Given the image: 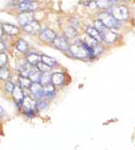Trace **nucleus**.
<instances>
[{
    "instance_id": "f257e3e1",
    "label": "nucleus",
    "mask_w": 135,
    "mask_h": 150,
    "mask_svg": "<svg viewBox=\"0 0 135 150\" xmlns=\"http://www.w3.org/2000/svg\"><path fill=\"white\" fill-rule=\"evenodd\" d=\"M69 51L73 57L79 59H87L94 57L92 48L82 40L76 41L71 45H69Z\"/></svg>"
},
{
    "instance_id": "f03ea898",
    "label": "nucleus",
    "mask_w": 135,
    "mask_h": 150,
    "mask_svg": "<svg viewBox=\"0 0 135 150\" xmlns=\"http://www.w3.org/2000/svg\"><path fill=\"white\" fill-rule=\"evenodd\" d=\"M117 21H124L129 18V9L126 6L118 5V6H112L108 8V12Z\"/></svg>"
},
{
    "instance_id": "7ed1b4c3",
    "label": "nucleus",
    "mask_w": 135,
    "mask_h": 150,
    "mask_svg": "<svg viewBox=\"0 0 135 150\" xmlns=\"http://www.w3.org/2000/svg\"><path fill=\"white\" fill-rule=\"evenodd\" d=\"M99 20L102 22V23L109 29L112 28H117L119 25V21L115 19L109 13H100L99 15Z\"/></svg>"
},
{
    "instance_id": "20e7f679",
    "label": "nucleus",
    "mask_w": 135,
    "mask_h": 150,
    "mask_svg": "<svg viewBox=\"0 0 135 150\" xmlns=\"http://www.w3.org/2000/svg\"><path fill=\"white\" fill-rule=\"evenodd\" d=\"M31 95L33 96L34 100H42L45 98V95L43 92V86L40 83H32L31 86L29 87Z\"/></svg>"
},
{
    "instance_id": "39448f33",
    "label": "nucleus",
    "mask_w": 135,
    "mask_h": 150,
    "mask_svg": "<svg viewBox=\"0 0 135 150\" xmlns=\"http://www.w3.org/2000/svg\"><path fill=\"white\" fill-rule=\"evenodd\" d=\"M23 28H24V31L27 33V34L36 35V34H39L40 32L41 26H40V23L38 21L32 20L31 22L27 23L25 25L23 26Z\"/></svg>"
},
{
    "instance_id": "423d86ee",
    "label": "nucleus",
    "mask_w": 135,
    "mask_h": 150,
    "mask_svg": "<svg viewBox=\"0 0 135 150\" xmlns=\"http://www.w3.org/2000/svg\"><path fill=\"white\" fill-rule=\"evenodd\" d=\"M39 8V4L34 1H26L18 4V11L19 12H33Z\"/></svg>"
},
{
    "instance_id": "0eeeda50",
    "label": "nucleus",
    "mask_w": 135,
    "mask_h": 150,
    "mask_svg": "<svg viewBox=\"0 0 135 150\" xmlns=\"http://www.w3.org/2000/svg\"><path fill=\"white\" fill-rule=\"evenodd\" d=\"M55 38H57L55 32L50 29V28H45V29L40 32V39L41 41L47 42V43H53Z\"/></svg>"
},
{
    "instance_id": "6e6552de",
    "label": "nucleus",
    "mask_w": 135,
    "mask_h": 150,
    "mask_svg": "<svg viewBox=\"0 0 135 150\" xmlns=\"http://www.w3.org/2000/svg\"><path fill=\"white\" fill-rule=\"evenodd\" d=\"M53 43L54 45V47L57 49L63 51V52H67L69 51V41L68 39L64 36H57V38L54 39V40L53 41Z\"/></svg>"
},
{
    "instance_id": "1a4fd4ad",
    "label": "nucleus",
    "mask_w": 135,
    "mask_h": 150,
    "mask_svg": "<svg viewBox=\"0 0 135 150\" xmlns=\"http://www.w3.org/2000/svg\"><path fill=\"white\" fill-rule=\"evenodd\" d=\"M11 94H12V97L14 98L18 108H23V101H24V98H25L23 89L19 86H15Z\"/></svg>"
},
{
    "instance_id": "9d476101",
    "label": "nucleus",
    "mask_w": 135,
    "mask_h": 150,
    "mask_svg": "<svg viewBox=\"0 0 135 150\" xmlns=\"http://www.w3.org/2000/svg\"><path fill=\"white\" fill-rule=\"evenodd\" d=\"M100 36H101L102 40L105 41L106 43H108V44L114 43V42L117 40V37H118L116 33H115L114 31H111L110 29H106Z\"/></svg>"
},
{
    "instance_id": "9b49d317",
    "label": "nucleus",
    "mask_w": 135,
    "mask_h": 150,
    "mask_svg": "<svg viewBox=\"0 0 135 150\" xmlns=\"http://www.w3.org/2000/svg\"><path fill=\"white\" fill-rule=\"evenodd\" d=\"M18 23H20V25L24 26L27 23L34 20V14L33 12H20V14L17 17Z\"/></svg>"
},
{
    "instance_id": "f8f14e48",
    "label": "nucleus",
    "mask_w": 135,
    "mask_h": 150,
    "mask_svg": "<svg viewBox=\"0 0 135 150\" xmlns=\"http://www.w3.org/2000/svg\"><path fill=\"white\" fill-rule=\"evenodd\" d=\"M2 30L3 33L8 35V36H16L19 34V28L16 25H11V23H3L2 25Z\"/></svg>"
},
{
    "instance_id": "ddd939ff",
    "label": "nucleus",
    "mask_w": 135,
    "mask_h": 150,
    "mask_svg": "<svg viewBox=\"0 0 135 150\" xmlns=\"http://www.w3.org/2000/svg\"><path fill=\"white\" fill-rule=\"evenodd\" d=\"M64 83V74L62 72H54L51 75V83L54 87L61 86Z\"/></svg>"
},
{
    "instance_id": "4468645a",
    "label": "nucleus",
    "mask_w": 135,
    "mask_h": 150,
    "mask_svg": "<svg viewBox=\"0 0 135 150\" xmlns=\"http://www.w3.org/2000/svg\"><path fill=\"white\" fill-rule=\"evenodd\" d=\"M86 32L87 36H89L90 38L94 39L98 42H100V43L102 41L101 36H100V34L99 33V31H98L96 28H94L93 26H90V25L86 26Z\"/></svg>"
},
{
    "instance_id": "2eb2a0df",
    "label": "nucleus",
    "mask_w": 135,
    "mask_h": 150,
    "mask_svg": "<svg viewBox=\"0 0 135 150\" xmlns=\"http://www.w3.org/2000/svg\"><path fill=\"white\" fill-rule=\"evenodd\" d=\"M26 62L30 64L31 66H33V67H35V66H37V64H38L39 62H40V55L38 54H35V53H28L26 54Z\"/></svg>"
},
{
    "instance_id": "dca6fc26",
    "label": "nucleus",
    "mask_w": 135,
    "mask_h": 150,
    "mask_svg": "<svg viewBox=\"0 0 135 150\" xmlns=\"http://www.w3.org/2000/svg\"><path fill=\"white\" fill-rule=\"evenodd\" d=\"M40 75H41V72L37 69V67H32L27 77L30 79V81L32 83H40Z\"/></svg>"
},
{
    "instance_id": "f3484780",
    "label": "nucleus",
    "mask_w": 135,
    "mask_h": 150,
    "mask_svg": "<svg viewBox=\"0 0 135 150\" xmlns=\"http://www.w3.org/2000/svg\"><path fill=\"white\" fill-rule=\"evenodd\" d=\"M36 102L34 98L30 97H25L23 101V107L25 110H36Z\"/></svg>"
},
{
    "instance_id": "a211bd4d",
    "label": "nucleus",
    "mask_w": 135,
    "mask_h": 150,
    "mask_svg": "<svg viewBox=\"0 0 135 150\" xmlns=\"http://www.w3.org/2000/svg\"><path fill=\"white\" fill-rule=\"evenodd\" d=\"M16 49L19 51L20 53L25 54L29 49V45L24 39H19L16 42Z\"/></svg>"
},
{
    "instance_id": "6ab92c4d",
    "label": "nucleus",
    "mask_w": 135,
    "mask_h": 150,
    "mask_svg": "<svg viewBox=\"0 0 135 150\" xmlns=\"http://www.w3.org/2000/svg\"><path fill=\"white\" fill-rule=\"evenodd\" d=\"M43 92L45 95V98H52L54 94H55V87L53 86L52 83L46 84V86H43Z\"/></svg>"
},
{
    "instance_id": "aec40b11",
    "label": "nucleus",
    "mask_w": 135,
    "mask_h": 150,
    "mask_svg": "<svg viewBox=\"0 0 135 150\" xmlns=\"http://www.w3.org/2000/svg\"><path fill=\"white\" fill-rule=\"evenodd\" d=\"M40 61L43 62L44 64H46L47 66H49L50 68H54L55 66H57V61L55 60L54 58L51 57V56H48L46 54H41L40 55Z\"/></svg>"
},
{
    "instance_id": "412c9836",
    "label": "nucleus",
    "mask_w": 135,
    "mask_h": 150,
    "mask_svg": "<svg viewBox=\"0 0 135 150\" xmlns=\"http://www.w3.org/2000/svg\"><path fill=\"white\" fill-rule=\"evenodd\" d=\"M18 83H19V86L22 89H29V87L31 86V84H32V82L30 81V79L28 77L22 76V75H20V76H19Z\"/></svg>"
},
{
    "instance_id": "4be33fe9",
    "label": "nucleus",
    "mask_w": 135,
    "mask_h": 150,
    "mask_svg": "<svg viewBox=\"0 0 135 150\" xmlns=\"http://www.w3.org/2000/svg\"><path fill=\"white\" fill-rule=\"evenodd\" d=\"M11 78V72L6 67L0 68V80H2L4 82L8 81Z\"/></svg>"
},
{
    "instance_id": "5701e85b",
    "label": "nucleus",
    "mask_w": 135,
    "mask_h": 150,
    "mask_svg": "<svg viewBox=\"0 0 135 150\" xmlns=\"http://www.w3.org/2000/svg\"><path fill=\"white\" fill-rule=\"evenodd\" d=\"M64 34L67 39H73V38H75L77 36L78 33H77V30L73 26H69L65 29Z\"/></svg>"
},
{
    "instance_id": "b1692460",
    "label": "nucleus",
    "mask_w": 135,
    "mask_h": 150,
    "mask_svg": "<svg viewBox=\"0 0 135 150\" xmlns=\"http://www.w3.org/2000/svg\"><path fill=\"white\" fill-rule=\"evenodd\" d=\"M51 74L50 72H43L40 75V83L41 86H46V84L51 83Z\"/></svg>"
},
{
    "instance_id": "393cba45",
    "label": "nucleus",
    "mask_w": 135,
    "mask_h": 150,
    "mask_svg": "<svg viewBox=\"0 0 135 150\" xmlns=\"http://www.w3.org/2000/svg\"><path fill=\"white\" fill-rule=\"evenodd\" d=\"M47 108H48V101L46 100V98L39 100L36 102V110L42 111V110H46Z\"/></svg>"
},
{
    "instance_id": "a878e982",
    "label": "nucleus",
    "mask_w": 135,
    "mask_h": 150,
    "mask_svg": "<svg viewBox=\"0 0 135 150\" xmlns=\"http://www.w3.org/2000/svg\"><path fill=\"white\" fill-rule=\"evenodd\" d=\"M94 28H96V29L99 31V33L101 35L102 33H103L106 29H109V28H107L103 23H102V22L100 21V20H99V19H98V20H96L95 22H94V26H93Z\"/></svg>"
},
{
    "instance_id": "bb28decb",
    "label": "nucleus",
    "mask_w": 135,
    "mask_h": 150,
    "mask_svg": "<svg viewBox=\"0 0 135 150\" xmlns=\"http://www.w3.org/2000/svg\"><path fill=\"white\" fill-rule=\"evenodd\" d=\"M96 5L100 8H109L113 6V3H111L109 0H97Z\"/></svg>"
},
{
    "instance_id": "cd10ccee",
    "label": "nucleus",
    "mask_w": 135,
    "mask_h": 150,
    "mask_svg": "<svg viewBox=\"0 0 135 150\" xmlns=\"http://www.w3.org/2000/svg\"><path fill=\"white\" fill-rule=\"evenodd\" d=\"M35 67H37V69H38L41 73H43V72H50L51 69H52V68H50L49 66L44 64L43 62H41V61L37 64V66H35Z\"/></svg>"
},
{
    "instance_id": "c85d7f7f",
    "label": "nucleus",
    "mask_w": 135,
    "mask_h": 150,
    "mask_svg": "<svg viewBox=\"0 0 135 150\" xmlns=\"http://www.w3.org/2000/svg\"><path fill=\"white\" fill-rule=\"evenodd\" d=\"M8 63V55L5 52H0V68L5 67Z\"/></svg>"
},
{
    "instance_id": "c756f323",
    "label": "nucleus",
    "mask_w": 135,
    "mask_h": 150,
    "mask_svg": "<svg viewBox=\"0 0 135 150\" xmlns=\"http://www.w3.org/2000/svg\"><path fill=\"white\" fill-rule=\"evenodd\" d=\"M14 87H15V84L13 83L12 82H11V81H7V83H5V90L8 92V93H12V91H13V89H14Z\"/></svg>"
},
{
    "instance_id": "7c9ffc66",
    "label": "nucleus",
    "mask_w": 135,
    "mask_h": 150,
    "mask_svg": "<svg viewBox=\"0 0 135 150\" xmlns=\"http://www.w3.org/2000/svg\"><path fill=\"white\" fill-rule=\"evenodd\" d=\"M25 115L28 118H33L35 116V110H25Z\"/></svg>"
},
{
    "instance_id": "2f4dec72",
    "label": "nucleus",
    "mask_w": 135,
    "mask_h": 150,
    "mask_svg": "<svg viewBox=\"0 0 135 150\" xmlns=\"http://www.w3.org/2000/svg\"><path fill=\"white\" fill-rule=\"evenodd\" d=\"M6 49V44L1 39H0V52H4V50Z\"/></svg>"
},
{
    "instance_id": "473e14b6",
    "label": "nucleus",
    "mask_w": 135,
    "mask_h": 150,
    "mask_svg": "<svg viewBox=\"0 0 135 150\" xmlns=\"http://www.w3.org/2000/svg\"><path fill=\"white\" fill-rule=\"evenodd\" d=\"M26 1H34V0H16V2H17L18 4L23 3V2H26Z\"/></svg>"
},
{
    "instance_id": "72a5a7b5",
    "label": "nucleus",
    "mask_w": 135,
    "mask_h": 150,
    "mask_svg": "<svg viewBox=\"0 0 135 150\" xmlns=\"http://www.w3.org/2000/svg\"><path fill=\"white\" fill-rule=\"evenodd\" d=\"M3 35V30H2V25H0V39H1V37Z\"/></svg>"
},
{
    "instance_id": "f704fd0d",
    "label": "nucleus",
    "mask_w": 135,
    "mask_h": 150,
    "mask_svg": "<svg viewBox=\"0 0 135 150\" xmlns=\"http://www.w3.org/2000/svg\"><path fill=\"white\" fill-rule=\"evenodd\" d=\"M3 112H4V111H3V108H2L1 106H0V115H1L3 114Z\"/></svg>"
},
{
    "instance_id": "c9c22d12",
    "label": "nucleus",
    "mask_w": 135,
    "mask_h": 150,
    "mask_svg": "<svg viewBox=\"0 0 135 150\" xmlns=\"http://www.w3.org/2000/svg\"><path fill=\"white\" fill-rule=\"evenodd\" d=\"M109 1H110L111 3H113V4H114L115 2H116V1H117V0H109Z\"/></svg>"
},
{
    "instance_id": "e433bc0d",
    "label": "nucleus",
    "mask_w": 135,
    "mask_h": 150,
    "mask_svg": "<svg viewBox=\"0 0 135 150\" xmlns=\"http://www.w3.org/2000/svg\"><path fill=\"white\" fill-rule=\"evenodd\" d=\"M0 116H1V115H0Z\"/></svg>"
}]
</instances>
